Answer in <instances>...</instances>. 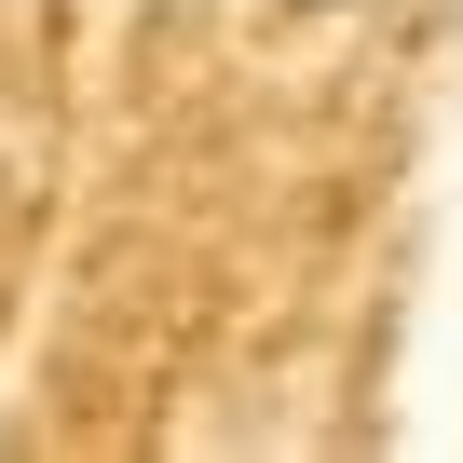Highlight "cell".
Listing matches in <instances>:
<instances>
[{
    "label": "cell",
    "mask_w": 463,
    "mask_h": 463,
    "mask_svg": "<svg viewBox=\"0 0 463 463\" xmlns=\"http://www.w3.org/2000/svg\"><path fill=\"white\" fill-rule=\"evenodd\" d=\"M287 14H341V0H287Z\"/></svg>",
    "instance_id": "cell-1"
}]
</instances>
